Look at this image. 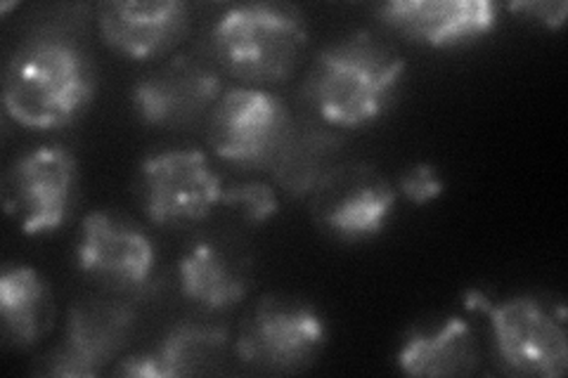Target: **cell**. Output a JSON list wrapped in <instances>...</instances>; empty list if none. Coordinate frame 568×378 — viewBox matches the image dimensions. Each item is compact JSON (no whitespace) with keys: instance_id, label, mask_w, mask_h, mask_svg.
<instances>
[{"instance_id":"1","label":"cell","mask_w":568,"mask_h":378,"mask_svg":"<svg viewBox=\"0 0 568 378\" xmlns=\"http://www.w3.org/2000/svg\"><path fill=\"white\" fill-rule=\"evenodd\" d=\"M403 74L405 62L394 50L358 31L315 58L306 98L327 123L363 129L394 104Z\"/></svg>"},{"instance_id":"2","label":"cell","mask_w":568,"mask_h":378,"mask_svg":"<svg viewBox=\"0 0 568 378\" xmlns=\"http://www.w3.org/2000/svg\"><path fill=\"white\" fill-rule=\"evenodd\" d=\"M95 76L85 52L43 35L14 52L3 81L8 114L29 129H62L93 100Z\"/></svg>"},{"instance_id":"3","label":"cell","mask_w":568,"mask_h":378,"mask_svg":"<svg viewBox=\"0 0 568 378\" xmlns=\"http://www.w3.org/2000/svg\"><path fill=\"white\" fill-rule=\"evenodd\" d=\"M306 48L301 14L280 3L230 8L213 27V50L223 67L246 81L287 79Z\"/></svg>"},{"instance_id":"4","label":"cell","mask_w":568,"mask_h":378,"mask_svg":"<svg viewBox=\"0 0 568 378\" xmlns=\"http://www.w3.org/2000/svg\"><path fill=\"white\" fill-rule=\"evenodd\" d=\"M469 305L484 310L495 334L497 355L503 365L524 376L559 378L568 369V340L559 319L528 296L490 303L471 292Z\"/></svg>"},{"instance_id":"5","label":"cell","mask_w":568,"mask_h":378,"mask_svg":"<svg viewBox=\"0 0 568 378\" xmlns=\"http://www.w3.org/2000/svg\"><path fill=\"white\" fill-rule=\"evenodd\" d=\"M292 133L287 106L258 88L227 90L209 121L213 152L233 164L275 161Z\"/></svg>"},{"instance_id":"6","label":"cell","mask_w":568,"mask_h":378,"mask_svg":"<svg viewBox=\"0 0 568 378\" xmlns=\"http://www.w3.org/2000/svg\"><path fill=\"white\" fill-rule=\"evenodd\" d=\"M325 319L308 303L268 298L246 319L237 353L265 371H294L313 362L325 346Z\"/></svg>"},{"instance_id":"7","label":"cell","mask_w":568,"mask_h":378,"mask_svg":"<svg viewBox=\"0 0 568 378\" xmlns=\"http://www.w3.org/2000/svg\"><path fill=\"white\" fill-rule=\"evenodd\" d=\"M142 204L156 225L202 221L221 202V177L204 152L169 150L145 159L140 168Z\"/></svg>"},{"instance_id":"8","label":"cell","mask_w":568,"mask_h":378,"mask_svg":"<svg viewBox=\"0 0 568 378\" xmlns=\"http://www.w3.org/2000/svg\"><path fill=\"white\" fill-rule=\"evenodd\" d=\"M74 183L77 159L60 145H43L12 166L6 206L20 218L24 234L60 229L74 200Z\"/></svg>"},{"instance_id":"9","label":"cell","mask_w":568,"mask_h":378,"mask_svg":"<svg viewBox=\"0 0 568 378\" xmlns=\"http://www.w3.org/2000/svg\"><path fill=\"white\" fill-rule=\"evenodd\" d=\"M396 204V190L377 171L358 166L329 171L317 183V213L329 232L346 242L375 237Z\"/></svg>"},{"instance_id":"10","label":"cell","mask_w":568,"mask_h":378,"mask_svg":"<svg viewBox=\"0 0 568 378\" xmlns=\"http://www.w3.org/2000/svg\"><path fill=\"white\" fill-rule=\"evenodd\" d=\"M133 313L114 303H81L69 313L64 344L48 357L50 376H95L126 346Z\"/></svg>"},{"instance_id":"11","label":"cell","mask_w":568,"mask_h":378,"mask_svg":"<svg viewBox=\"0 0 568 378\" xmlns=\"http://www.w3.org/2000/svg\"><path fill=\"white\" fill-rule=\"evenodd\" d=\"M219 93L216 71L197 58L175 55L133 88V104L148 125H181L206 112Z\"/></svg>"},{"instance_id":"12","label":"cell","mask_w":568,"mask_h":378,"mask_svg":"<svg viewBox=\"0 0 568 378\" xmlns=\"http://www.w3.org/2000/svg\"><path fill=\"white\" fill-rule=\"evenodd\" d=\"M377 14L390 29L432 48L476 41L497 24V6L488 0H390Z\"/></svg>"},{"instance_id":"13","label":"cell","mask_w":568,"mask_h":378,"mask_svg":"<svg viewBox=\"0 0 568 378\" xmlns=\"http://www.w3.org/2000/svg\"><path fill=\"white\" fill-rule=\"evenodd\" d=\"M154 258L152 242L135 225L102 211L85 215L79 242V265L85 275L135 289L150 279Z\"/></svg>"},{"instance_id":"14","label":"cell","mask_w":568,"mask_h":378,"mask_svg":"<svg viewBox=\"0 0 568 378\" xmlns=\"http://www.w3.org/2000/svg\"><path fill=\"white\" fill-rule=\"evenodd\" d=\"M187 8L178 0H114L100 8L104 43L133 60L169 50L185 33Z\"/></svg>"},{"instance_id":"15","label":"cell","mask_w":568,"mask_h":378,"mask_svg":"<svg viewBox=\"0 0 568 378\" xmlns=\"http://www.w3.org/2000/svg\"><path fill=\"white\" fill-rule=\"evenodd\" d=\"M225 331L197 324H181L152 350L133 355L119 365V376L178 378L209 374L221 362Z\"/></svg>"},{"instance_id":"16","label":"cell","mask_w":568,"mask_h":378,"mask_svg":"<svg viewBox=\"0 0 568 378\" xmlns=\"http://www.w3.org/2000/svg\"><path fill=\"white\" fill-rule=\"evenodd\" d=\"M476 359L469 324L450 317L438 329L407 336L398 367L410 376H467L476 369Z\"/></svg>"},{"instance_id":"17","label":"cell","mask_w":568,"mask_h":378,"mask_svg":"<svg viewBox=\"0 0 568 378\" xmlns=\"http://www.w3.org/2000/svg\"><path fill=\"white\" fill-rule=\"evenodd\" d=\"M178 273L183 294L211 313L233 308L248 292L242 265L211 242L194 244L181 258Z\"/></svg>"},{"instance_id":"18","label":"cell","mask_w":568,"mask_h":378,"mask_svg":"<svg viewBox=\"0 0 568 378\" xmlns=\"http://www.w3.org/2000/svg\"><path fill=\"white\" fill-rule=\"evenodd\" d=\"M0 313L10 340L17 346H31L50 324L48 286L33 267H6L0 275Z\"/></svg>"},{"instance_id":"19","label":"cell","mask_w":568,"mask_h":378,"mask_svg":"<svg viewBox=\"0 0 568 378\" xmlns=\"http://www.w3.org/2000/svg\"><path fill=\"white\" fill-rule=\"evenodd\" d=\"M323 152L325 145L315 137H294L284 142V147L275 156L277 180L292 192H306L317 187L323 173Z\"/></svg>"},{"instance_id":"20","label":"cell","mask_w":568,"mask_h":378,"mask_svg":"<svg viewBox=\"0 0 568 378\" xmlns=\"http://www.w3.org/2000/svg\"><path fill=\"white\" fill-rule=\"evenodd\" d=\"M221 202L235 206L248 223H268L280 208L275 190L265 183H256V180L223 187Z\"/></svg>"},{"instance_id":"21","label":"cell","mask_w":568,"mask_h":378,"mask_svg":"<svg viewBox=\"0 0 568 378\" xmlns=\"http://www.w3.org/2000/svg\"><path fill=\"white\" fill-rule=\"evenodd\" d=\"M398 190L407 202L422 206L443 194V180L432 164H417L398 180Z\"/></svg>"},{"instance_id":"22","label":"cell","mask_w":568,"mask_h":378,"mask_svg":"<svg viewBox=\"0 0 568 378\" xmlns=\"http://www.w3.org/2000/svg\"><path fill=\"white\" fill-rule=\"evenodd\" d=\"M511 10L530 14L532 20L542 22L549 29H559L568 14V6L564 0H557V3L555 0H524V3H514Z\"/></svg>"}]
</instances>
